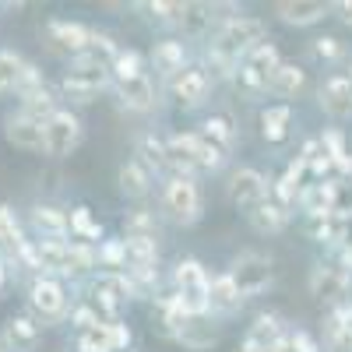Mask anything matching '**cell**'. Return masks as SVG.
Masks as SVG:
<instances>
[{"label": "cell", "mask_w": 352, "mask_h": 352, "mask_svg": "<svg viewBox=\"0 0 352 352\" xmlns=\"http://www.w3.org/2000/svg\"><path fill=\"white\" fill-rule=\"evenodd\" d=\"M25 56L18 53V50H0V96L4 92H14L18 88V78H21V71H25Z\"/></svg>", "instance_id": "60d3db41"}, {"label": "cell", "mask_w": 352, "mask_h": 352, "mask_svg": "<svg viewBox=\"0 0 352 352\" xmlns=\"http://www.w3.org/2000/svg\"><path fill=\"white\" fill-rule=\"evenodd\" d=\"M226 162H229V155L219 152L215 144H208V141L194 131V166H197V173H222Z\"/></svg>", "instance_id": "f35d334b"}, {"label": "cell", "mask_w": 352, "mask_h": 352, "mask_svg": "<svg viewBox=\"0 0 352 352\" xmlns=\"http://www.w3.org/2000/svg\"><path fill=\"white\" fill-rule=\"evenodd\" d=\"M226 275L236 282L243 300H257L275 285V257L261 254V250H240V254L229 257Z\"/></svg>", "instance_id": "52a82bcc"}, {"label": "cell", "mask_w": 352, "mask_h": 352, "mask_svg": "<svg viewBox=\"0 0 352 352\" xmlns=\"http://www.w3.org/2000/svg\"><path fill=\"white\" fill-rule=\"evenodd\" d=\"M109 74H113V81H127V78H138V74H148V60H144V53L141 50H124L120 46V53H116V60L109 64Z\"/></svg>", "instance_id": "8d00e7d4"}, {"label": "cell", "mask_w": 352, "mask_h": 352, "mask_svg": "<svg viewBox=\"0 0 352 352\" xmlns=\"http://www.w3.org/2000/svg\"><path fill=\"white\" fill-rule=\"evenodd\" d=\"M222 11H236L232 4H208V0H187L184 8V21H180V39H194V43H208L215 36V28L232 18V14H222Z\"/></svg>", "instance_id": "30bf717a"}, {"label": "cell", "mask_w": 352, "mask_h": 352, "mask_svg": "<svg viewBox=\"0 0 352 352\" xmlns=\"http://www.w3.org/2000/svg\"><path fill=\"white\" fill-rule=\"evenodd\" d=\"M134 8L148 18L152 25H159V28H176V32H180L187 0H141V4H134Z\"/></svg>", "instance_id": "f1b7e54d"}, {"label": "cell", "mask_w": 352, "mask_h": 352, "mask_svg": "<svg viewBox=\"0 0 352 352\" xmlns=\"http://www.w3.org/2000/svg\"><path fill=\"white\" fill-rule=\"evenodd\" d=\"M236 352H264V349H261L257 342H250V338L243 335V338H240V345H236Z\"/></svg>", "instance_id": "f907efd6"}, {"label": "cell", "mask_w": 352, "mask_h": 352, "mask_svg": "<svg viewBox=\"0 0 352 352\" xmlns=\"http://www.w3.org/2000/svg\"><path fill=\"white\" fill-rule=\"evenodd\" d=\"M317 106L331 120H349L352 116V78L345 71H331L317 85Z\"/></svg>", "instance_id": "5bb4252c"}, {"label": "cell", "mask_w": 352, "mask_h": 352, "mask_svg": "<svg viewBox=\"0 0 352 352\" xmlns=\"http://www.w3.org/2000/svg\"><path fill=\"white\" fill-rule=\"evenodd\" d=\"M289 219H292V212H285L282 204L272 201V197L247 212V222H250V229L257 232V236H278V232L289 229Z\"/></svg>", "instance_id": "d4e9b609"}, {"label": "cell", "mask_w": 352, "mask_h": 352, "mask_svg": "<svg viewBox=\"0 0 352 352\" xmlns=\"http://www.w3.org/2000/svg\"><path fill=\"white\" fill-rule=\"evenodd\" d=\"M116 187H120V194L127 201H144L152 194V187H155V176L144 169L138 159H124L120 169H116Z\"/></svg>", "instance_id": "603a6c76"}, {"label": "cell", "mask_w": 352, "mask_h": 352, "mask_svg": "<svg viewBox=\"0 0 352 352\" xmlns=\"http://www.w3.org/2000/svg\"><path fill=\"white\" fill-rule=\"evenodd\" d=\"M208 289H212V272L197 257H180L173 264V296L187 317H212Z\"/></svg>", "instance_id": "8992f818"}, {"label": "cell", "mask_w": 352, "mask_h": 352, "mask_svg": "<svg viewBox=\"0 0 352 352\" xmlns=\"http://www.w3.org/2000/svg\"><path fill=\"white\" fill-rule=\"evenodd\" d=\"M124 236L127 240H159V215L152 208H144V204L131 208L124 215Z\"/></svg>", "instance_id": "836d02e7"}, {"label": "cell", "mask_w": 352, "mask_h": 352, "mask_svg": "<svg viewBox=\"0 0 352 352\" xmlns=\"http://www.w3.org/2000/svg\"><path fill=\"white\" fill-rule=\"evenodd\" d=\"M0 335H4L11 352H36L43 345V328L36 324V317L25 314H11L4 324H0Z\"/></svg>", "instance_id": "44dd1931"}, {"label": "cell", "mask_w": 352, "mask_h": 352, "mask_svg": "<svg viewBox=\"0 0 352 352\" xmlns=\"http://www.w3.org/2000/svg\"><path fill=\"white\" fill-rule=\"evenodd\" d=\"M67 320L78 328V335H81V331H92V328H99V324H102V317H99L92 307H88V303H78V307L71 310V317H67Z\"/></svg>", "instance_id": "f6af8a7d"}, {"label": "cell", "mask_w": 352, "mask_h": 352, "mask_svg": "<svg viewBox=\"0 0 352 352\" xmlns=\"http://www.w3.org/2000/svg\"><path fill=\"white\" fill-rule=\"evenodd\" d=\"M169 85V96H173V102L180 106V109H201L204 102L212 99V88H215V81H212V74L204 71L201 64H190L184 74H176L173 81H166Z\"/></svg>", "instance_id": "7c38bea8"}, {"label": "cell", "mask_w": 352, "mask_h": 352, "mask_svg": "<svg viewBox=\"0 0 352 352\" xmlns=\"http://www.w3.org/2000/svg\"><path fill=\"white\" fill-rule=\"evenodd\" d=\"M197 134L208 144H215L219 152H226V155H232V148H236V124H232L226 113L204 116V120L197 124Z\"/></svg>", "instance_id": "83f0119b"}, {"label": "cell", "mask_w": 352, "mask_h": 352, "mask_svg": "<svg viewBox=\"0 0 352 352\" xmlns=\"http://www.w3.org/2000/svg\"><path fill=\"white\" fill-rule=\"evenodd\" d=\"M4 141L21 152H43V120L28 116L25 109H14L4 116Z\"/></svg>", "instance_id": "ac0fdd59"}, {"label": "cell", "mask_w": 352, "mask_h": 352, "mask_svg": "<svg viewBox=\"0 0 352 352\" xmlns=\"http://www.w3.org/2000/svg\"><path fill=\"white\" fill-rule=\"evenodd\" d=\"M307 285H310V296H314L317 303H324V307L331 310L335 303L349 300L352 275H349V272H342L335 261H317L314 268H310V278H307Z\"/></svg>", "instance_id": "8fae6325"}, {"label": "cell", "mask_w": 352, "mask_h": 352, "mask_svg": "<svg viewBox=\"0 0 352 352\" xmlns=\"http://www.w3.org/2000/svg\"><path fill=\"white\" fill-rule=\"evenodd\" d=\"M131 342H134V331L124 324V320H109V345H113V352H124Z\"/></svg>", "instance_id": "bcb514c9"}, {"label": "cell", "mask_w": 352, "mask_h": 352, "mask_svg": "<svg viewBox=\"0 0 352 352\" xmlns=\"http://www.w3.org/2000/svg\"><path fill=\"white\" fill-rule=\"evenodd\" d=\"M289 331H285V320L275 314V310H261L254 320H250V328H247V338L257 342L264 352H268L275 342H282Z\"/></svg>", "instance_id": "f546056e"}, {"label": "cell", "mask_w": 352, "mask_h": 352, "mask_svg": "<svg viewBox=\"0 0 352 352\" xmlns=\"http://www.w3.org/2000/svg\"><path fill=\"white\" fill-rule=\"evenodd\" d=\"M289 342H292V352H324V349H320V342L310 331H303V328L289 331Z\"/></svg>", "instance_id": "7dc6e473"}, {"label": "cell", "mask_w": 352, "mask_h": 352, "mask_svg": "<svg viewBox=\"0 0 352 352\" xmlns=\"http://www.w3.org/2000/svg\"><path fill=\"white\" fill-rule=\"evenodd\" d=\"M96 254H99V268L102 272H124L127 268V243H124V236H106L96 247Z\"/></svg>", "instance_id": "ab89813d"}, {"label": "cell", "mask_w": 352, "mask_h": 352, "mask_svg": "<svg viewBox=\"0 0 352 352\" xmlns=\"http://www.w3.org/2000/svg\"><path fill=\"white\" fill-rule=\"evenodd\" d=\"M268 352H292V342H289V335H285L282 342H275V345H272Z\"/></svg>", "instance_id": "816d5d0a"}, {"label": "cell", "mask_w": 352, "mask_h": 352, "mask_svg": "<svg viewBox=\"0 0 352 352\" xmlns=\"http://www.w3.org/2000/svg\"><path fill=\"white\" fill-rule=\"evenodd\" d=\"M264 39H268V25H264L261 18L254 14H232L226 18L215 36L204 43V71L212 74V81H232V74H236V67L243 64V56L250 50H257Z\"/></svg>", "instance_id": "6da1fadb"}, {"label": "cell", "mask_w": 352, "mask_h": 352, "mask_svg": "<svg viewBox=\"0 0 352 352\" xmlns=\"http://www.w3.org/2000/svg\"><path fill=\"white\" fill-rule=\"evenodd\" d=\"M134 159L148 169L152 176H162L169 173V155H166V138L155 134V131H141L134 138Z\"/></svg>", "instance_id": "cb8c5ba5"}, {"label": "cell", "mask_w": 352, "mask_h": 352, "mask_svg": "<svg viewBox=\"0 0 352 352\" xmlns=\"http://www.w3.org/2000/svg\"><path fill=\"white\" fill-rule=\"evenodd\" d=\"M67 219H71V236H74V240L92 243V247H99V243L106 240L102 222H96V215H92V208H88V204H74V208L67 212Z\"/></svg>", "instance_id": "d6a6232c"}, {"label": "cell", "mask_w": 352, "mask_h": 352, "mask_svg": "<svg viewBox=\"0 0 352 352\" xmlns=\"http://www.w3.org/2000/svg\"><path fill=\"white\" fill-rule=\"evenodd\" d=\"M88 36H92V25H85V21H71V18L46 21V46H50V53L64 56V60H74V56L85 53Z\"/></svg>", "instance_id": "4fadbf2b"}, {"label": "cell", "mask_w": 352, "mask_h": 352, "mask_svg": "<svg viewBox=\"0 0 352 352\" xmlns=\"http://www.w3.org/2000/svg\"><path fill=\"white\" fill-rule=\"evenodd\" d=\"M113 96L116 106L127 113H152L159 106V85L152 74H138L127 81H113Z\"/></svg>", "instance_id": "2e32d148"}, {"label": "cell", "mask_w": 352, "mask_h": 352, "mask_svg": "<svg viewBox=\"0 0 352 352\" xmlns=\"http://www.w3.org/2000/svg\"><path fill=\"white\" fill-rule=\"evenodd\" d=\"M8 282H11V264H8L4 257H0V292L8 289Z\"/></svg>", "instance_id": "681fc988"}, {"label": "cell", "mask_w": 352, "mask_h": 352, "mask_svg": "<svg viewBox=\"0 0 352 352\" xmlns=\"http://www.w3.org/2000/svg\"><path fill=\"white\" fill-rule=\"evenodd\" d=\"M159 208L173 226H184V229L197 226L204 219V194H201L197 176L169 173L162 190H159Z\"/></svg>", "instance_id": "277c9868"}, {"label": "cell", "mask_w": 352, "mask_h": 352, "mask_svg": "<svg viewBox=\"0 0 352 352\" xmlns=\"http://www.w3.org/2000/svg\"><path fill=\"white\" fill-rule=\"evenodd\" d=\"M226 197L232 208H257L261 201L272 197V176H264L257 166H240L229 173V184H226Z\"/></svg>", "instance_id": "9c48e42d"}, {"label": "cell", "mask_w": 352, "mask_h": 352, "mask_svg": "<svg viewBox=\"0 0 352 352\" xmlns=\"http://www.w3.org/2000/svg\"><path fill=\"white\" fill-rule=\"evenodd\" d=\"M28 229L36 232V240L43 243H53V240H71V219L64 208L56 204H32L28 208Z\"/></svg>", "instance_id": "e0dca14e"}, {"label": "cell", "mask_w": 352, "mask_h": 352, "mask_svg": "<svg viewBox=\"0 0 352 352\" xmlns=\"http://www.w3.org/2000/svg\"><path fill=\"white\" fill-rule=\"evenodd\" d=\"M25 307L28 317H36L39 328H53V324H64L71 317L74 303H71V289L67 282L53 278V275H36L25 289Z\"/></svg>", "instance_id": "3957f363"}, {"label": "cell", "mask_w": 352, "mask_h": 352, "mask_svg": "<svg viewBox=\"0 0 352 352\" xmlns=\"http://www.w3.org/2000/svg\"><path fill=\"white\" fill-rule=\"evenodd\" d=\"M0 352H11V349H8V342H4V335H0Z\"/></svg>", "instance_id": "db71d44e"}, {"label": "cell", "mask_w": 352, "mask_h": 352, "mask_svg": "<svg viewBox=\"0 0 352 352\" xmlns=\"http://www.w3.org/2000/svg\"><path fill=\"white\" fill-rule=\"evenodd\" d=\"M345 74H349V78H352V53H349V56H345Z\"/></svg>", "instance_id": "f5cc1de1"}, {"label": "cell", "mask_w": 352, "mask_h": 352, "mask_svg": "<svg viewBox=\"0 0 352 352\" xmlns=\"http://www.w3.org/2000/svg\"><path fill=\"white\" fill-rule=\"evenodd\" d=\"M219 338H222V328H219L215 317H190L187 324L176 331L173 342H180L187 352H208V349L219 345Z\"/></svg>", "instance_id": "7402d4cb"}, {"label": "cell", "mask_w": 352, "mask_h": 352, "mask_svg": "<svg viewBox=\"0 0 352 352\" xmlns=\"http://www.w3.org/2000/svg\"><path fill=\"white\" fill-rule=\"evenodd\" d=\"M81 141H85V124L71 106H60L43 124V155H50V159L74 155L81 148Z\"/></svg>", "instance_id": "ba28073f"}, {"label": "cell", "mask_w": 352, "mask_h": 352, "mask_svg": "<svg viewBox=\"0 0 352 352\" xmlns=\"http://www.w3.org/2000/svg\"><path fill=\"white\" fill-rule=\"evenodd\" d=\"M272 11H275V18L282 25L310 28V25H320L331 14V4H324V0H278Z\"/></svg>", "instance_id": "ffe728a7"}, {"label": "cell", "mask_w": 352, "mask_h": 352, "mask_svg": "<svg viewBox=\"0 0 352 352\" xmlns=\"http://www.w3.org/2000/svg\"><path fill=\"white\" fill-rule=\"evenodd\" d=\"M25 243V229H21V219L14 215L11 204H0V257L11 261L14 250Z\"/></svg>", "instance_id": "e575fe53"}, {"label": "cell", "mask_w": 352, "mask_h": 352, "mask_svg": "<svg viewBox=\"0 0 352 352\" xmlns=\"http://www.w3.org/2000/svg\"><path fill=\"white\" fill-rule=\"evenodd\" d=\"M148 64H152V71L162 81H173L176 74H184L190 67V50H187V43L180 36H162L148 50Z\"/></svg>", "instance_id": "9a60e30c"}, {"label": "cell", "mask_w": 352, "mask_h": 352, "mask_svg": "<svg viewBox=\"0 0 352 352\" xmlns=\"http://www.w3.org/2000/svg\"><path fill=\"white\" fill-rule=\"evenodd\" d=\"M116 53H120V43H116L109 32H102V28H92V36H88V46H85L81 56H88V60L109 67L116 60Z\"/></svg>", "instance_id": "74e56055"}, {"label": "cell", "mask_w": 352, "mask_h": 352, "mask_svg": "<svg viewBox=\"0 0 352 352\" xmlns=\"http://www.w3.org/2000/svg\"><path fill=\"white\" fill-rule=\"evenodd\" d=\"M166 155H169V173L197 176V166H194V131L166 134Z\"/></svg>", "instance_id": "484cf974"}, {"label": "cell", "mask_w": 352, "mask_h": 352, "mask_svg": "<svg viewBox=\"0 0 352 352\" xmlns=\"http://www.w3.org/2000/svg\"><path fill=\"white\" fill-rule=\"evenodd\" d=\"M243 307H247V300L240 296L236 282L226 275V268L215 272V275H212V289H208V314H212L215 320H229V317H236Z\"/></svg>", "instance_id": "d6986e66"}, {"label": "cell", "mask_w": 352, "mask_h": 352, "mask_svg": "<svg viewBox=\"0 0 352 352\" xmlns=\"http://www.w3.org/2000/svg\"><path fill=\"white\" fill-rule=\"evenodd\" d=\"M331 11L352 28V0H335V4H331Z\"/></svg>", "instance_id": "c3c4849f"}, {"label": "cell", "mask_w": 352, "mask_h": 352, "mask_svg": "<svg viewBox=\"0 0 352 352\" xmlns=\"http://www.w3.org/2000/svg\"><path fill=\"white\" fill-rule=\"evenodd\" d=\"M21 99V106L18 109H25L28 116H36V120H50V116L60 109V88H56L53 81H43L39 88H32V92H25V96H18Z\"/></svg>", "instance_id": "4316f807"}, {"label": "cell", "mask_w": 352, "mask_h": 352, "mask_svg": "<svg viewBox=\"0 0 352 352\" xmlns=\"http://www.w3.org/2000/svg\"><path fill=\"white\" fill-rule=\"evenodd\" d=\"M303 85H307V71L296 60H282L275 78H272L268 96H275V99H296L303 92Z\"/></svg>", "instance_id": "1f68e13d"}, {"label": "cell", "mask_w": 352, "mask_h": 352, "mask_svg": "<svg viewBox=\"0 0 352 352\" xmlns=\"http://www.w3.org/2000/svg\"><path fill=\"white\" fill-rule=\"evenodd\" d=\"M127 268L124 272H159V240H127Z\"/></svg>", "instance_id": "d590c367"}, {"label": "cell", "mask_w": 352, "mask_h": 352, "mask_svg": "<svg viewBox=\"0 0 352 352\" xmlns=\"http://www.w3.org/2000/svg\"><path fill=\"white\" fill-rule=\"evenodd\" d=\"M300 190H303V184H296L292 176H278V180H272V201H278L285 212H292V208H300Z\"/></svg>", "instance_id": "b9f144b4"}, {"label": "cell", "mask_w": 352, "mask_h": 352, "mask_svg": "<svg viewBox=\"0 0 352 352\" xmlns=\"http://www.w3.org/2000/svg\"><path fill=\"white\" fill-rule=\"evenodd\" d=\"M289 124H292V106L289 102H275L261 109V138L268 144H282L289 138Z\"/></svg>", "instance_id": "4dcf8cb0"}, {"label": "cell", "mask_w": 352, "mask_h": 352, "mask_svg": "<svg viewBox=\"0 0 352 352\" xmlns=\"http://www.w3.org/2000/svg\"><path fill=\"white\" fill-rule=\"evenodd\" d=\"M74 349H78V352H113V345H109V324L102 320L99 328L81 331V335L74 338Z\"/></svg>", "instance_id": "7bdbcfd3"}, {"label": "cell", "mask_w": 352, "mask_h": 352, "mask_svg": "<svg viewBox=\"0 0 352 352\" xmlns=\"http://www.w3.org/2000/svg\"><path fill=\"white\" fill-rule=\"evenodd\" d=\"M278 64H282L278 46H275L272 39H264L257 50H250V53L243 56V64L236 67V74H232L236 92H240L243 99H250V102L264 99V96H268V88H272V78H275Z\"/></svg>", "instance_id": "5b68a950"}, {"label": "cell", "mask_w": 352, "mask_h": 352, "mask_svg": "<svg viewBox=\"0 0 352 352\" xmlns=\"http://www.w3.org/2000/svg\"><path fill=\"white\" fill-rule=\"evenodd\" d=\"M56 88H60V99H67L74 106H88L99 96L113 92V74H109V67L88 60V56H74V60L64 64Z\"/></svg>", "instance_id": "7a4b0ae2"}, {"label": "cell", "mask_w": 352, "mask_h": 352, "mask_svg": "<svg viewBox=\"0 0 352 352\" xmlns=\"http://www.w3.org/2000/svg\"><path fill=\"white\" fill-rule=\"evenodd\" d=\"M314 56H320V60H328V64H342L349 53H345L342 39H335V36H317V39H314Z\"/></svg>", "instance_id": "ee69618b"}]
</instances>
